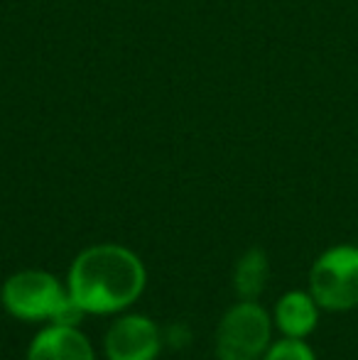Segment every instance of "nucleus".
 Segmentation results:
<instances>
[{
	"label": "nucleus",
	"mask_w": 358,
	"mask_h": 360,
	"mask_svg": "<svg viewBox=\"0 0 358 360\" xmlns=\"http://www.w3.org/2000/svg\"><path fill=\"white\" fill-rule=\"evenodd\" d=\"M3 302L13 316L27 321L49 319L62 326H74L87 314L52 275L34 270L10 277L3 287Z\"/></svg>",
	"instance_id": "2"
},
{
	"label": "nucleus",
	"mask_w": 358,
	"mask_h": 360,
	"mask_svg": "<svg viewBox=\"0 0 358 360\" xmlns=\"http://www.w3.org/2000/svg\"><path fill=\"white\" fill-rule=\"evenodd\" d=\"M270 341V319L258 304L243 302L224 316L216 333L221 360H258Z\"/></svg>",
	"instance_id": "4"
},
{
	"label": "nucleus",
	"mask_w": 358,
	"mask_h": 360,
	"mask_svg": "<svg viewBox=\"0 0 358 360\" xmlns=\"http://www.w3.org/2000/svg\"><path fill=\"white\" fill-rule=\"evenodd\" d=\"M27 360H94V351L77 328L54 323L32 341Z\"/></svg>",
	"instance_id": "6"
},
{
	"label": "nucleus",
	"mask_w": 358,
	"mask_h": 360,
	"mask_svg": "<svg viewBox=\"0 0 358 360\" xmlns=\"http://www.w3.org/2000/svg\"><path fill=\"white\" fill-rule=\"evenodd\" d=\"M317 307L314 297H307L302 292H290L277 302V326L282 328V333H287L290 338H302L307 333H312V328L317 326Z\"/></svg>",
	"instance_id": "7"
},
{
	"label": "nucleus",
	"mask_w": 358,
	"mask_h": 360,
	"mask_svg": "<svg viewBox=\"0 0 358 360\" xmlns=\"http://www.w3.org/2000/svg\"><path fill=\"white\" fill-rule=\"evenodd\" d=\"M268 257L263 250L253 248L241 257L238 267H236V289H238L241 297L255 299L265 289L268 282Z\"/></svg>",
	"instance_id": "8"
},
{
	"label": "nucleus",
	"mask_w": 358,
	"mask_h": 360,
	"mask_svg": "<svg viewBox=\"0 0 358 360\" xmlns=\"http://www.w3.org/2000/svg\"><path fill=\"white\" fill-rule=\"evenodd\" d=\"M265 360H314V353L300 338H287V341L275 343L265 353Z\"/></svg>",
	"instance_id": "9"
},
{
	"label": "nucleus",
	"mask_w": 358,
	"mask_h": 360,
	"mask_svg": "<svg viewBox=\"0 0 358 360\" xmlns=\"http://www.w3.org/2000/svg\"><path fill=\"white\" fill-rule=\"evenodd\" d=\"M143 287V262L120 245L89 248L69 272V294L87 314L118 311L133 304Z\"/></svg>",
	"instance_id": "1"
},
{
	"label": "nucleus",
	"mask_w": 358,
	"mask_h": 360,
	"mask_svg": "<svg viewBox=\"0 0 358 360\" xmlns=\"http://www.w3.org/2000/svg\"><path fill=\"white\" fill-rule=\"evenodd\" d=\"M312 297L329 311L358 307V248L339 245L319 257L309 275Z\"/></svg>",
	"instance_id": "3"
},
{
	"label": "nucleus",
	"mask_w": 358,
	"mask_h": 360,
	"mask_svg": "<svg viewBox=\"0 0 358 360\" xmlns=\"http://www.w3.org/2000/svg\"><path fill=\"white\" fill-rule=\"evenodd\" d=\"M160 351L158 328L145 316H125L106 336L108 360H153Z\"/></svg>",
	"instance_id": "5"
}]
</instances>
